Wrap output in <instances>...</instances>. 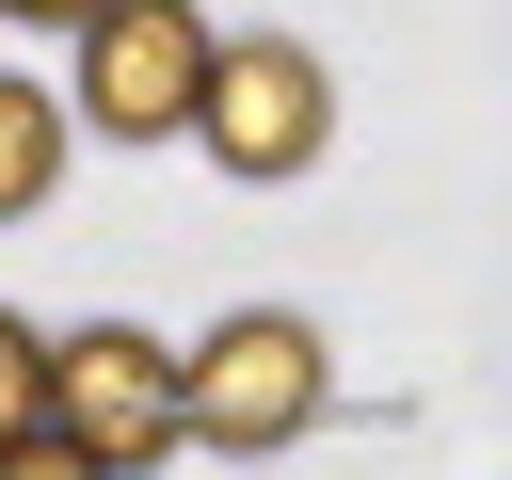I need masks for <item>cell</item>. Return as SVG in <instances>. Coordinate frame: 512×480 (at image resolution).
I'll return each mask as SVG.
<instances>
[{
  "instance_id": "8992f818",
  "label": "cell",
  "mask_w": 512,
  "mask_h": 480,
  "mask_svg": "<svg viewBox=\"0 0 512 480\" xmlns=\"http://www.w3.org/2000/svg\"><path fill=\"white\" fill-rule=\"evenodd\" d=\"M16 416H48V336H32V320H0V432H16Z\"/></svg>"
},
{
  "instance_id": "3957f363",
  "label": "cell",
  "mask_w": 512,
  "mask_h": 480,
  "mask_svg": "<svg viewBox=\"0 0 512 480\" xmlns=\"http://www.w3.org/2000/svg\"><path fill=\"white\" fill-rule=\"evenodd\" d=\"M48 416L80 432V464H160V448H192V432H176V352L128 336V320L48 336Z\"/></svg>"
},
{
  "instance_id": "7a4b0ae2",
  "label": "cell",
  "mask_w": 512,
  "mask_h": 480,
  "mask_svg": "<svg viewBox=\"0 0 512 480\" xmlns=\"http://www.w3.org/2000/svg\"><path fill=\"white\" fill-rule=\"evenodd\" d=\"M320 416V336L304 320H224L208 352H176V432L208 448H288Z\"/></svg>"
},
{
  "instance_id": "52a82bcc",
  "label": "cell",
  "mask_w": 512,
  "mask_h": 480,
  "mask_svg": "<svg viewBox=\"0 0 512 480\" xmlns=\"http://www.w3.org/2000/svg\"><path fill=\"white\" fill-rule=\"evenodd\" d=\"M0 16H96V0H0Z\"/></svg>"
},
{
  "instance_id": "5b68a950",
  "label": "cell",
  "mask_w": 512,
  "mask_h": 480,
  "mask_svg": "<svg viewBox=\"0 0 512 480\" xmlns=\"http://www.w3.org/2000/svg\"><path fill=\"white\" fill-rule=\"evenodd\" d=\"M48 176H64V112H48L32 80H0V224L48 208Z\"/></svg>"
},
{
  "instance_id": "277c9868",
  "label": "cell",
  "mask_w": 512,
  "mask_h": 480,
  "mask_svg": "<svg viewBox=\"0 0 512 480\" xmlns=\"http://www.w3.org/2000/svg\"><path fill=\"white\" fill-rule=\"evenodd\" d=\"M192 80H208V16L192 0H96L80 16V112L96 128L160 144V128H192Z\"/></svg>"
},
{
  "instance_id": "6da1fadb",
  "label": "cell",
  "mask_w": 512,
  "mask_h": 480,
  "mask_svg": "<svg viewBox=\"0 0 512 480\" xmlns=\"http://www.w3.org/2000/svg\"><path fill=\"white\" fill-rule=\"evenodd\" d=\"M336 128V80L288 48V32H208V80H192V144L224 176H304Z\"/></svg>"
}]
</instances>
